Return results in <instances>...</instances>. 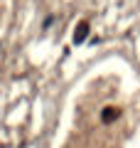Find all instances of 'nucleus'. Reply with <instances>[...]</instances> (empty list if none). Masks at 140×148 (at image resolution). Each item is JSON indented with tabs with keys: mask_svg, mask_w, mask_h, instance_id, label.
<instances>
[{
	"mask_svg": "<svg viewBox=\"0 0 140 148\" xmlns=\"http://www.w3.org/2000/svg\"><path fill=\"white\" fill-rule=\"evenodd\" d=\"M86 35H88V25L86 22H79V27H76V32H74V42H84L86 40Z\"/></svg>",
	"mask_w": 140,
	"mask_h": 148,
	"instance_id": "obj_1",
	"label": "nucleus"
},
{
	"mask_svg": "<svg viewBox=\"0 0 140 148\" xmlns=\"http://www.w3.org/2000/svg\"><path fill=\"white\" fill-rule=\"evenodd\" d=\"M101 119H103L106 123H108V121H116V119H118V109H113V106H108V109H103V114H101Z\"/></svg>",
	"mask_w": 140,
	"mask_h": 148,
	"instance_id": "obj_2",
	"label": "nucleus"
}]
</instances>
